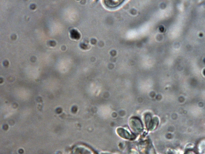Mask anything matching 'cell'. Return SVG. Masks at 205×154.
<instances>
[{"instance_id":"obj_1","label":"cell","mask_w":205,"mask_h":154,"mask_svg":"<svg viewBox=\"0 0 205 154\" xmlns=\"http://www.w3.org/2000/svg\"><path fill=\"white\" fill-rule=\"evenodd\" d=\"M123 1H104L105 5L110 8H114L118 7L122 4Z\"/></svg>"}]
</instances>
